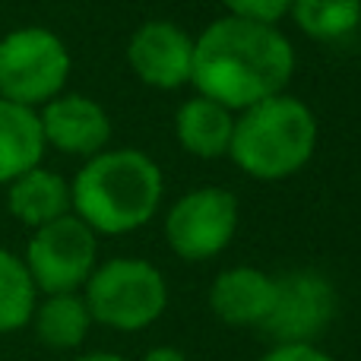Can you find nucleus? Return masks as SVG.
<instances>
[{"instance_id":"nucleus-1","label":"nucleus","mask_w":361,"mask_h":361,"mask_svg":"<svg viewBox=\"0 0 361 361\" xmlns=\"http://www.w3.org/2000/svg\"><path fill=\"white\" fill-rule=\"evenodd\" d=\"M292 73L295 48L276 25L222 16L193 38L190 82L228 111L286 92Z\"/></svg>"},{"instance_id":"nucleus-2","label":"nucleus","mask_w":361,"mask_h":361,"mask_svg":"<svg viewBox=\"0 0 361 361\" xmlns=\"http://www.w3.org/2000/svg\"><path fill=\"white\" fill-rule=\"evenodd\" d=\"M162 169L140 149H102L70 180L73 216L95 235H130L162 206Z\"/></svg>"},{"instance_id":"nucleus-3","label":"nucleus","mask_w":361,"mask_h":361,"mask_svg":"<svg viewBox=\"0 0 361 361\" xmlns=\"http://www.w3.org/2000/svg\"><path fill=\"white\" fill-rule=\"evenodd\" d=\"M317 149V118L288 92L269 95L238 111L228 156L244 175L257 180L292 178Z\"/></svg>"},{"instance_id":"nucleus-4","label":"nucleus","mask_w":361,"mask_h":361,"mask_svg":"<svg viewBox=\"0 0 361 361\" xmlns=\"http://www.w3.org/2000/svg\"><path fill=\"white\" fill-rule=\"evenodd\" d=\"M86 307L92 320L121 333L152 326L169 307L165 276L137 257H114L92 269L86 279Z\"/></svg>"},{"instance_id":"nucleus-5","label":"nucleus","mask_w":361,"mask_h":361,"mask_svg":"<svg viewBox=\"0 0 361 361\" xmlns=\"http://www.w3.org/2000/svg\"><path fill=\"white\" fill-rule=\"evenodd\" d=\"M67 80L70 51L51 29L25 25L0 38V99L38 108L61 95Z\"/></svg>"},{"instance_id":"nucleus-6","label":"nucleus","mask_w":361,"mask_h":361,"mask_svg":"<svg viewBox=\"0 0 361 361\" xmlns=\"http://www.w3.org/2000/svg\"><path fill=\"white\" fill-rule=\"evenodd\" d=\"M95 254H99L95 231L80 216L67 212V216L32 231L23 260L38 292L57 295L80 292L86 286L92 269L99 267Z\"/></svg>"},{"instance_id":"nucleus-7","label":"nucleus","mask_w":361,"mask_h":361,"mask_svg":"<svg viewBox=\"0 0 361 361\" xmlns=\"http://www.w3.org/2000/svg\"><path fill=\"white\" fill-rule=\"evenodd\" d=\"M238 200L225 187H200L178 200L165 216V238L180 260L203 263L219 257L238 231Z\"/></svg>"},{"instance_id":"nucleus-8","label":"nucleus","mask_w":361,"mask_h":361,"mask_svg":"<svg viewBox=\"0 0 361 361\" xmlns=\"http://www.w3.org/2000/svg\"><path fill=\"white\" fill-rule=\"evenodd\" d=\"M336 311V292L320 273L295 269L276 279L273 311L257 330L276 345L286 343H314L330 326Z\"/></svg>"},{"instance_id":"nucleus-9","label":"nucleus","mask_w":361,"mask_h":361,"mask_svg":"<svg viewBox=\"0 0 361 361\" xmlns=\"http://www.w3.org/2000/svg\"><path fill=\"white\" fill-rule=\"evenodd\" d=\"M127 63L140 82L152 89H180L190 82L193 70V38L169 19L143 23L127 42Z\"/></svg>"},{"instance_id":"nucleus-10","label":"nucleus","mask_w":361,"mask_h":361,"mask_svg":"<svg viewBox=\"0 0 361 361\" xmlns=\"http://www.w3.org/2000/svg\"><path fill=\"white\" fill-rule=\"evenodd\" d=\"M38 121H42L44 146H54L67 156L92 159L108 149V140H111V118L89 95H54L42 105Z\"/></svg>"},{"instance_id":"nucleus-11","label":"nucleus","mask_w":361,"mask_h":361,"mask_svg":"<svg viewBox=\"0 0 361 361\" xmlns=\"http://www.w3.org/2000/svg\"><path fill=\"white\" fill-rule=\"evenodd\" d=\"M276 276L257 267H231L216 276L209 288V307L228 326H260L273 311Z\"/></svg>"},{"instance_id":"nucleus-12","label":"nucleus","mask_w":361,"mask_h":361,"mask_svg":"<svg viewBox=\"0 0 361 361\" xmlns=\"http://www.w3.org/2000/svg\"><path fill=\"white\" fill-rule=\"evenodd\" d=\"M231 133H235V111L200 92L187 99L175 114V137L180 149L206 162L228 156Z\"/></svg>"},{"instance_id":"nucleus-13","label":"nucleus","mask_w":361,"mask_h":361,"mask_svg":"<svg viewBox=\"0 0 361 361\" xmlns=\"http://www.w3.org/2000/svg\"><path fill=\"white\" fill-rule=\"evenodd\" d=\"M6 206L29 228H42V225L73 212L70 184L57 171L42 169V165H35L6 184Z\"/></svg>"},{"instance_id":"nucleus-14","label":"nucleus","mask_w":361,"mask_h":361,"mask_svg":"<svg viewBox=\"0 0 361 361\" xmlns=\"http://www.w3.org/2000/svg\"><path fill=\"white\" fill-rule=\"evenodd\" d=\"M44 149L48 146L35 108L0 99V184H10L42 165Z\"/></svg>"},{"instance_id":"nucleus-15","label":"nucleus","mask_w":361,"mask_h":361,"mask_svg":"<svg viewBox=\"0 0 361 361\" xmlns=\"http://www.w3.org/2000/svg\"><path fill=\"white\" fill-rule=\"evenodd\" d=\"M29 324H35V336L48 349L63 352L82 345L89 324H92V314H89L86 298L80 292H57L44 295L42 305H35Z\"/></svg>"},{"instance_id":"nucleus-16","label":"nucleus","mask_w":361,"mask_h":361,"mask_svg":"<svg viewBox=\"0 0 361 361\" xmlns=\"http://www.w3.org/2000/svg\"><path fill=\"white\" fill-rule=\"evenodd\" d=\"M288 13L314 42H339L361 25V0H292Z\"/></svg>"},{"instance_id":"nucleus-17","label":"nucleus","mask_w":361,"mask_h":361,"mask_svg":"<svg viewBox=\"0 0 361 361\" xmlns=\"http://www.w3.org/2000/svg\"><path fill=\"white\" fill-rule=\"evenodd\" d=\"M35 282H32L25 260L13 250L0 247V333L23 330L35 311Z\"/></svg>"},{"instance_id":"nucleus-18","label":"nucleus","mask_w":361,"mask_h":361,"mask_svg":"<svg viewBox=\"0 0 361 361\" xmlns=\"http://www.w3.org/2000/svg\"><path fill=\"white\" fill-rule=\"evenodd\" d=\"M222 6L228 10V16L276 25L282 16H288L292 0H222Z\"/></svg>"},{"instance_id":"nucleus-19","label":"nucleus","mask_w":361,"mask_h":361,"mask_svg":"<svg viewBox=\"0 0 361 361\" xmlns=\"http://www.w3.org/2000/svg\"><path fill=\"white\" fill-rule=\"evenodd\" d=\"M260 361H333V358L314 343H286V345H273Z\"/></svg>"},{"instance_id":"nucleus-20","label":"nucleus","mask_w":361,"mask_h":361,"mask_svg":"<svg viewBox=\"0 0 361 361\" xmlns=\"http://www.w3.org/2000/svg\"><path fill=\"white\" fill-rule=\"evenodd\" d=\"M143 361H187V355L175 345H156V349L146 352Z\"/></svg>"},{"instance_id":"nucleus-21","label":"nucleus","mask_w":361,"mask_h":361,"mask_svg":"<svg viewBox=\"0 0 361 361\" xmlns=\"http://www.w3.org/2000/svg\"><path fill=\"white\" fill-rule=\"evenodd\" d=\"M76 361H130V358L118 355V352H89V355H80Z\"/></svg>"}]
</instances>
